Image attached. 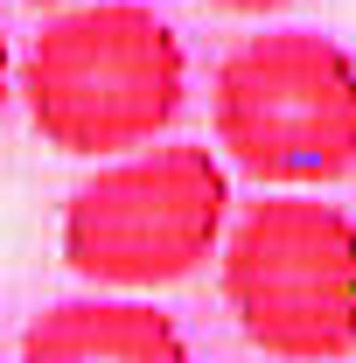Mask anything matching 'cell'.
I'll use <instances>...</instances> for the list:
<instances>
[{
  "instance_id": "obj_6",
  "label": "cell",
  "mask_w": 356,
  "mask_h": 363,
  "mask_svg": "<svg viewBox=\"0 0 356 363\" xmlns=\"http://www.w3.org/2000/svg\"><path fill=\"white\" fill-rule=\"evenodd\" d=\"M7 98H14V49L0 35V112H7Z\"/></svg>"
},
{
  "instance_id": "obj_2",
  "label": "cell",
  "mask_w": 356,
  "mask_h": 363,
  "mask_svg": "<svg viewBox=\"0 0 356 363\" xmlns=\"http://www.w3.org/2000/svg\"><path fill=\"white\" fill-rule=\"evenodd\" d=\"M223 224L230 175L210 147H133L63 203V266L112 294H154L217 259Z\"/></svg>"
},
{
  "instance_id": "obj_7",
  "label": "cell",
  "mask_w": 356,
  "mask_h": 363,
  "mask_svg": "<svg viewBox=\"0 0 356 363\" xmlns=\"http://www.w3.org/2000/svg\"><path fill=\"white\" fill-rule=\"evenodd\" d=\"M223 14H272V7H287V0H210Z\"/></svg>"
},
{
  "instance_id": "obj_8",
  "label": "cell",
  "mask_w": 356,
  "mask_h": 363,
  "mask_svg": "<svg viewBox=\"0 0 356 363\" xmlns=\"http://www.w3.org/2000/svg\"><path fill=\"white\" fill-rule=\"evenodd\" d=\"M28 7H77V0H28Z\"/></svg>"
},
{
  "instance_id": "obj_5",
  "label": "cell",
  "mask_w": 356,
  "mask_h": 363,
  "mask_svg": "<svg viewBox=\"0 0 356 363\" xmlns=\"http://www.w3.org/2000/svg\"><path fill=\"white\" fill-rule=\"evenodd\" d=\"M14 363H189V342L175 315H161L154 301L91 294V301H63L28 321Z\"/></svg>"
},
{
  "instance_id": "obj_4",
  "label": "cell",
  "mask_w": 356,
  "mask_h": 363,
  "mask_svg": "<svg viewBox=\"0 0 356 363\" xmlns=\"http://www.w3.org/2000/svg\"><path fill=\"white\" fill-rule=\"evenodd\" d=\"M223 301L252 350L343 363L356 350V224L314 196H266L223 238Z\"/></svg>"
},
{
  "instance_id": "obj_1",
  "label": "cell",
  "mask_w": 356,
  "mask_h": 363,
  "mask_svg": "<svg viewBox=\"0 0 356 363\" xmlns=\"http://www.w3.org/2000/svg\"><path fill=\"white\" fill-rule=\"evenodd\" d=\"M21 105L56 154L105 161L175 126L189 98L182 35L140 0H77L21 63Z\"/></svg>"
},
{
  "instance_id": "obj_3",
  "label": "cell",
  "mask_w": 356,
  "mask_h": 363,
  "mask_svg": "<svg viewBox=\"0 0 356 363\" xmlns=\"http://www.w3.org/2000/svg\"><path fill=\"white\" fill-rule=\"evenodd\" d=\"M217 147L272 189H321L356 168V63L308 28L252 35L210 91Z\"/></svg>"
}]
</instances>
